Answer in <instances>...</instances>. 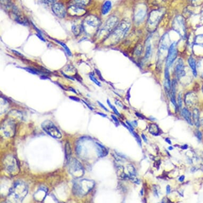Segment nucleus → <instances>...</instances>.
Segmentation results:
<instances>
[{"instance_id": "1", "label": "nucleus", "mask_w": 203, "mask_h": 203, "mask_svg": "<svg viewBox=\"0 0 203 203\" xmlns=\"http://www.w3.org/2000/svg\"><path fill=\"white\" fill-rule=\"evenodd\" d=\"M28 192L27 184L22 181H17L10 188L7 195V200L9 202H22Z\"/></svg>"}, {"instance_id": "2", "label": "nucleus", "mask_w": 203, "mask_h": 203, "mask_svg": "<svg viewBox=\"0 0 203 203\" xmlns=\"http://www.w3.org/2000/svg\"><path fill=\"white\" fill-rule=\"evenodd\" d=\"M131 22L128 20H123L109 35L105 41L110 45H115L123 39L130 28Z\"/></svg>"}, {"instance_id": "3", "label": "nucleus", "mask_w": 203, "mask_h": 203, "mask_svg": "<svg viewBox=\"0 0 203 203\" xmlns=\"http://www.w3.org/2000/svg\"><path fill=\"white\" fill-rule=\"evenodd\" d=\"M95 186L94 181L84 179L75 182L73 186V193L77 196H84L87 195Z\"/></svg>"}, {"instance_id": "4", "label": "nucleus", "mask_w": 203, "mask_h": 203, "mask_svg": "<svg viewBox=\"0 0 203 203\" xmlns=\"http://www.w3.org/2000/svg\"><path fill=\"white\" fill-rule=\"evenodd\" d=\"M164 13V11L162 9L153 10L150 12L148 16L147 22V30L149 32L155 31Z\"/></svg>"}, {"instance_id": "5", "label": "nucleus", "mask_w": 203, "mask_h": 203, "mask_svg": "<svg viewBox=\"0 0 203 203\" xmlns=\"http://www.w3.org/2000/svg\"><path fill=\"white\" fill-rule=\"evenodd\" d=\"M119 19L116 16H112L109 18L105 22L99 33V37H105L107 39L118 25Z\"/></svg>"}, {"instance_id": "6", "label": "nucleus", "mask_w": 203, "mask_h": 203, "mask_svg": "<svg viewBox=\"0 0 203 203\" xmlns=\"http://www.w3.org/2000/svg\"><path fill=\"white\" fill-rule=\"evenodd\" d=\"M69 172L70 174L76 179L80 178L84 174V170L77 159L75 158L70 159L68 161Z\"/></svg>"}, {"instance_id": "7", "label": "nucleus", "mask_w": 203, "mask_h": 203, "mask_svg": "<svg viewBox=\"0 0 203 203\" xmlns=\"http://www.w3.org/2000/svg\"><path fill=\"white\" fill-rule=\"evenodd\" d=\"M172 28L182 39L186 37V28L184 20L180 15L176 16L172 22Z\"/></svg>"}, {"instance_id": "8", "label": "nucleus", "mask_w": 203, "mask_h": 203, "mask_svg": "<svg viewBox=\"0 0 203 203\" xmlns=\"http://www.w3.org/2000/svg\"><path fill=\"white\" fill-rule=\"evenodd\" d=\"M41 127L42 129L52 137L56 139L62 138V134L60 131L53 122L50 120L44 121L41 123Z\"/></svg>"}, {"instance_id": "9", "label": "nucleus", "mask_w": 203, "mask_h": 203, "mask_svg": "<svg viewBox=\"0 0 203 203\" xmlns=\"http://www.w3.org/2000/svg\"><path fill=\"white\" fill-rule=\"evenodd\" d=\"M84 21L83 28L86 32L87 30H88L86 32L88 34L90 33V32H92V30L95 31L101 25L100 20L97 17L93 15L87 16L84 20Z\"/></svg>"}, {"instance_id": "10", "label": "nucleus", "mask_w": 203, "mask_h": 203, "mask_svg": "<svg viewBox=\"0 0 203 203\" xmlns=\"http://www.w3.org/2000/svg\"><path fill=\"white\" fill-rule=\"evenodd\" d=\"M4 164L6 171L11 175H17L19 171L17 159L13 156L9 155L5 157L4 160Z\"/></svg>"}, {"instance_id": "11", "label": "nucleus", "mask_w": 203, "mask_h": 203, "mask_svg": "<svg viewBox=\"0 0 203 203\" xmlns=\"http://www.w3.org/2000/svg\"><path fill=\"white\" fill-rule=\"evenodd\" d=\"M147 15V7L145 4H140L136 7L134 15L133 20L137 24H140L145 19Z\"/></svg>"}, {"instance_id": "12", "label": "nucleus", "mask_w": 203, "mask_h": 203, "mask_svg": "<svg viewBox=\"0 0 203 203\" xmlns=\"http://www.w3.org/2000/svg\"><path fill=\"white\" fill-rule=\"evenodd\" d=\"M178 55L177 46L176 42L172 43L170 46L167 56L166 60V67L169 68L170 67L174 62Z\"/></svg>"}, {"instance_id": "13", "label": "nucleus", "mask_w": 203, "mask_h": 203, "mask_svg": "<svg viewBox=\"0 0 203 203\" xmlns=\"http://www.w3.org/2000/svg\"><path fill=\"white\" fill-rule=\"evenodd\" d=\"M174 73L178 79H180L186 75V71L184 65V61L182 59L177 60L175 63L174 68Z\"/></svg>"}, {"instance_id": "14", "label": "nucleus", "mask_w": 203, "mask_h": 203, "mask_svg": "<svg viewBox=\"0 0 203 203\" xmlns=\"http://www.w3.org/2000/svg\"><path fill=\"white\" fill-rule=\"evenodd\" d=\"M170 46L169 39L168 35L167 34H164L160 41L159 56H161V58L162 55L164 53V52L169 50Z\"/></svg>"}, {"instance_id": "15", "label": "nucleus", "mask_w": 203, "mask_h": 203, "mask_svg": "<svg viewBox=\"0 0 203 203\" xmlns=\"http://www.w3.org/2000/svg\"><path fill=\"white\" fill-rule=\"evenodd\" d=\"M52 10L59 18H63L66 14V9L64 5L60 3H54L52 5Z\"/></svg>"}, {"instance_id": "16", "label": "nucleus", "mask_w": 203, "mask_h": 203, "mask_svg": "<svg viewBox=\"0 0 203 203\" xmlns=\"http://www.w3.org/2000/svg\"><path fill=\"white\" fill-rule=\"evenodd\" d=\"M3 131L7 137H11L15 133V125L12 121H7L4 124Z\"/></svg>"}, {"instance_id": "17", "label": "nucleus", "mask_w": 203, "mask_h": 203, "mask_svg": "<svg viewBox=\"0 0 203 203\" xmlns=\"http://www.w3.org/2000/svg\"><path fill=\"white\" fill-rule=\"evenodd\" d=\"M69 13L74 16H82L86 12V10L82 7L78 5H71L69 8Z\"/></svg>"}, {"instance_id": "18", "label": "nucleus", "mask_w": 203, "mask_h": 203, "mask_svg": "<svg viewBox=\"0 0 203 203\" xmlns=\"http://www.w3.org/2000/svg\"><path fill=\"white\" fill-rule=\"evenodd\" d=\"M47 193V189L46 187H41L39 189V190L36 192V193L34 195V198L36 199V201H44L46 198V195Z\"/></svg>"}, {"instance_id": "19", "label": "nucleus", "mask_w": 203, "mask_h": 203, "mask_svg": "<svg viewBox=\"0 0 203 203\" xmlns=\"http://www.w3.org/2000/svg\"><path fill=\"white\" fill-rule=\"evenodd\" d=\"M164 88L165 91L167 92V94H169L170 96L171 90V85L170 79L169 71V68L166 67L165 69L164 73Z\"/></svg>"}, {"instance_id": "20", "label": "nucleus", "mask_w": 203, "mask_h": 203, "mask_svg": "<svg viewBox=\"0 0 203 203\" xmlns=\"http://www.w3.org/2000/svg\"><path fill=\"white\" fill-rule=\"evenodd\" d=\"M97 151L98 155L100 157H103L107 156L108 154V150L106 148L99 143H96Z\"/></svg>"}, {"instance_id": "21", "label": "nucleus", "mask_w": 203, "mask_h": 203, "mask_svg": "<svg viewBox=\"0 0 203 203\" xmlns=\"http://www.w3.org/2000/svg\"><path fill=\"white\" fill-rule=\"evenodd\" d=\"M188 64L190 68H191V70L193 71V76L195 77H197V67H196V61L193 58V56H190L188 59Z\"/></svg>"}, {"instance_id": "22", "label": "nucleus", "mask_w": 203, "mask_h": 203, "mask_svg": "<svg viewBox=\"0 0 203 203\" xmlns=\"http://www.w3.org/2000/svg\"><path fill=\"white\" fill-rule=\"evenodd\" d=\"M112 3L110 1H106L104 3L102 7V13L103 15H106L111 10Z\"/></svg>"}, {"instance_id": "23", "label": "nucleus", "mask_w": 203, "mask_h": 203, "mask_svg": "<svg viewBox=\"0 0 203 203\" xmlns=\"http://www.w3.org/2000/svg\"><path fill=\"white\" fill-rule=\"evenodd\" d=\"M152 54V45L150 43V39H148V41L146 45V50H145V56H144V60L147 61L151 56Z\"/></svg>"}, {"instance_id": "24", "label": "nucleus", "mask_w": 203, "mask_h": 203, "mask_svg": "<svg viewBox=\"0 0 203 203\" xmlns=\"http://www.w3.org/2000/svg\"><path fill=\"white\" fill-rule=\"evenodd\" d=\"M182 116H183L187 122L190 125H193L192 120H191V113L189 112L188 109L184 108L182 110Z\"/></svg>"}, {"instance_id": "25", "label": "nucleus", "mask_w": 203, "mask_h": 203, "mask_svg": "<svg viewBox=\"0 0 203 203\" xmlns=\"http://www.w3.org/2000/svg\"><path fill=\"white\" fill-rule=\"evenodd\" d=\"M195 99H196V97H195V95L193 94L192 93L188 94L186 96V99H185L186 104L192 105L195 104L194 102H195Z\"/></svg>"}, {"instance_id": "26", "label": "nucleus", "mask_w": 203, "mask_h": 203, "mask_svg": "<svg viewBox=\"0 0 203 203\" xmlns=\"http://www.w3.org/2000/svg\"><path fill=\"white\" fill-rule=\"evenodd\" d=\"M149 131L153 135L157 136L159 135L160 130L158 126L154 123L151 124L149 127Z\"/></svg>"}, {"instance_id": "27", "label": "nucleus", "mask_w": 203, "mask_h": 203, "mask_svg": "<svg viewBox=\"0 0 203 203\" xmlns=\"http://www.w3.org/2000/svg\"><path fill=\"white\" fill-rule=\"evenodd\" d=\"M71 154H72V151H71V148L70 146V143L69 142H67L65 144V159L67 160V162L71 159L70 156L71 155Z\"/></svg>"}, {"instance_id": "28", "label": "nucleus", "mask_w": 203, "mask_h": 203, "mask_svg": "<svg viewBox=\"0 0 203 203\" xmlns=\"http://www.w3.org/2000/svg\"><path fill=\"white\" fill-rule=\"evenodd\" d=\"M193 121L195 122V124L197 127L200 126V122H199V113L198 109H194L193 111Z\"/></svg>"}, {"instance_id": "29", "label": "nucleus", "mask_w": 203, "mask_h": 203, "mask_svg": "<svg viewBox=\"0 0 203 203\" xmlns=\"http://www.w3.org/2000/svg\"><path fill=\"white\" fill-rule=\"evenodd\" d=\"M90 0H73L72 5H78L82 7L84 5H87L89 4Z\"/></svg>"}, {"instance_id": "30", "label": "nucleus", "mask_w": 203, "mask_h": 203, "mask_svg": "<svg viewBox=\"0 0 203 203\" xmlns=\"http://www.w3.org/2000/svg\"><path fill=\"white\" fill-rule=\"evenodd\" d=\"M55 41H56L61 46H62V47L64 49L65 52L68 54V56H72V53H71V52L70 51L69 48L68 47V46H67L65 43H64L63 42H62V41H57V40H55Z\"/></svg>"}, {"instance_id": "31", "label": "nucleus", "mask_w": 203, "mask_h": 203, "mask_svg": "<svg viewBox=\"0 0 203 203\" xmlns=\"http://www.w3.org/2000/svg\"><path fill=\"white\" fill-rule=\"evenodd\" d=\"M82 26L79 25H73L72 26V30L75 35H78L80 34L82 30Z\"/></svg>"}, {"instance_id": "32", "label": "nucleus", "mask_w": 203, "mask_h": 203, "mask_svg": "<svg viewBox=\"0 0 203 203\" xmlns=\"http://www.w3.org/2000/svg\"><path fill=\"white\" fill-rule=\"evenodd\" d=\"M89 76H90V79L92 80L93 82H94L96 85L99 86H101L100 82H99V81H98V80L95 77L94 75L93 74V73H90Z\"/></svg>"}, {"instance_id": "33", "label": "nucleus", "mask_w": 203, "mask_h": 203, "mask_svg": "<svg viewBox=\"0 0 203 203\" xmlns=\"http://www.w3.org/2000/svg\"><path fill=\"white\" fill-rule=\"evenodd\" d=\"M128 170L129 173V174L131 177L135 176V169L133 165H128Z\"/></svg>"}, {"instance_id": "34", "label": "nucleus", "mask_w": 203, "mask_h": 203, "mask_svg": "<svg viewBox=\"0 0 203 203\" xmlns=\"http://www.w3.org/2000/svg\"><path fill=\"white\" fill-rule=\"evenodd\" d=\"M196 43L203 47V35H199L196 38Z\"/></svg>"}, {"instance_id": "35", "label": "nucleus", "mask_w": 203, "mask_h": 203, "mask_svg": "<svg viewBox=\"0 0 203 203\" xmlns=\"http://www.w3.org/2000/svg\"><path fill=\"white\" fill-rule=\"evenodd\" d=\"M1 4L3 7L6 8H8L11 5L10 0H1Z\"/></svg>"}, {"instance_id": "36", "label": "nucleus", "mask_w": 203, "mask_h": 203, "mask_svg": "<svg viewBox=\"0 0 203 203\" xmlns=\"http://www.w3.org/2000/svg\"><path fill=\"white\" fill-rule=\"evenodd\" d=\"M142 46L140 45V46H137L135 50L136 55L137 56H140L142 53Z\"/></svg>"}, {"instance_id": "37", "label": "nucleus", "mask_w": 203, "mask_h": 203, "mask_svg": "<svg viewBox=\"0 0 203 203\" xmlns=\"http://www.w3.org/2000/svg\"><path fill=\"white\" fill-rule=\"evenodd\" d=\"M24 69L25 70H27V71H28L29 73H32L33 74H36V75L39 74L38 71L34 69L29 68H24Z\"/></svg>"}, {"instance_id": "38", "label": "nucleus", "mask_w": 203, "mask_h": 203, "mask_svg": "<svg viewBox=\"0 0 203 203\" xmlns=\"http://www.w3.org/2000/svg\"><path fill=\"white\" fill-rule=\"evenodd\" d=\"M182 94L181 93H180L178 96V105L179 107H182Z\"/></svg>"}, {"instance_id": "39", "label": "nucleus", "mask_w": 203, "mask_h": 203, "mask_svg": "<svg viewBox=\"0 0 203 203\" xmlns=\"http://www.w3.org/2000/svg\"><path fill=\"white\" fill-rule=\"evenodd\" d=\"M191 4L193 5H198L201 2H202V0H190Z\"/></svg>"}, {"instance_id": "40", "label": "nucleus", "mask_w": 203, "mask_h": 203, "mask_svg": "<svg viewBox=\"0 0 203 203\" xmlns=\"http://www.w3.org/2000/svg\"><path fill=\"white\" fill-rule=\"evenodd\" d=\"M196 137L198 138V139L199 140H201L202 139V137H203V135L202 133H201L200 131H197L196 133Z\"/></svg>"}, {"instance_id": "41", "label": "nucleus", "mask_w": 203, "mask_h": 203, "mask_svg": "<svg viewBox=\"0 0 203 203\" xmlns=\"http://www.w3.org/2000/svg\"><path fill=\"white\" fill-rule=\"evenodd\" d=\"M115 103H116L118 106L120 107H123V104H122V103L120 101L119 99H116V101H115Z\"/></svg>"}, {"instance_id": "42", "label": "nucleus", "mask_w": 203, "mask_h": 203, "mask_svg": "<svg viewBox=\"0 0 203 203\" xmlns=\"http://www.w3.org/2000/svg\"><path fill=\"white\" fill-rule=\"evenodd\" d=\"M70 98V99H72L73 101H75L76 102L80 101V99L79 98H78L77 97L73 96H70L69 97Z\"/></svg>"}, {"instance_id": "43", "label": "nucleus", "mask_w": 203, "mask_h": 203, "mask_svg": "<svg viewBox=\"0 0 203 203\" xmlns=\"http://www.w3.org/2000/svg\"><path fill=\"white\" fill-rule=\"evenodd\" d=\"M98 103L99 104V106L101 107L102 108H103V109H104V110H105L107 112H109L108 109H107L106 107H104V105L102 104V103H101L100 102L98 101Z\"/></svg>"}, {"instance_id": "44", "label": "nucleus", "mask_w": 203, "mask_h": 203, "mask_svg": "<svg viewBox=\"0 0 203 203\" xmlns=\"http://www.w3.org/2000/svg\"><path fill=\"white\" fill-rule=\"evenodd\" d=\"M112 110H113V111L116 114H117V115L119 116H120V114L119 113V112L118 111V110L116 109V107H113Z\"/></svg>"}, {"instance_id": "45", "label": "nucleus", "mask_w": 203, "mask_h": 203, "mask_svg": "<svg viewBox=\"0 0 203 203\" xmlns=\"http://www.w3.org/2000/svg\"><path fill=\"white\" fill-rule=\"evenodd\" d=\"M37 36L39 37V38L40 39H41V41H45V39H44V37H43V36H42L41 34H38V33H37Z\"/></svg>"}, {"instance_id": "46", "label": "nucleus", "mask_w": 203, "mask_h": 203, "mask_svg": "<svg viewBox=\"0 0 203 203\" xmlns=\"http://www.w3.org/2000/svg\"><path fill=\"white\" fill-rule=\"evenodd\" d=\"M41 1L45 3H50L53 2L55 0H41Z\"/></svg>"}, {"instance_id": "47", "label": "nucleus", "mask_w": 203, "mask_h": 203, "mask_svg": "<svg viewBox=\"0 0 203 203\" xmlns=\"http://www.w3.org/2000/svg\"><path fill=\"white\" fill-rule=\"evenodd\" d=\"M126 123L128 124V126L132 130H133V127L132 126V124H131L130 122H129L128 121H126Z\"/></svg>"}, {"instance_id": "48", "label": "nucleus", "mask_w": 203, "mask_h": 203, "mask_svg": "<svg viewBox=\"0 0 203 203\" xmlns=\"http://www.w3.org/2000/svg\"><path fill=\"white\" fill-rule=\"evenodd\" d=\"M111 117L112 118V119H113L114 121H115V122H116L117 124H119L118 120L117 119V118H116V116H113V115H112Z\"/></svg>"}, {"instance_id": "49", "label": "nucleus", "mask_w": 203, "mask_h": 203, "mask_svg": "<svg viewBox=\"0 0 203 203\" xmlns=\"http://www.w3.org/2000/svg\"><path fill=\"white\" fill-rule=\"evenodd\" d=\"M107 104L109 105V107H110V108H111V109H112L113 106V105H112V104L111 103V102H110V101H109V99H107Z\"/></svg>"}, {"instance_id": "50", "label": "nucleus", "mask_w": 203, "mask_h": 203, "mask_svg": "<svg viewBox=\"0 0 203 203\" xmlns=\"http://www.w3.org/2000/svg\"><path fill=\"white\" fill-rule=\"evenodd\" d=\"M170 191H171L170 187L169 185H167V193L169 194V193H170Z\"/></svg>"}, {"instance_id": "51", "label": "nucleus", "mask_w": 203, "mask_h": 203, "mask_svg": "<svg viewBox=\"0 0 203 203\" xmlns=\"http://www.w3.org/2000/svg\"><path fill=\"white\" fill-rule=\"evenodd\" d=\"M82 101L83 102H84V103H85V104H86V105H87V107H88L89 109H90L91 110H93V108H92V107H90V105H88V104H87V103H86V102L84 101V100H82Z\"/></svg>"}, {"instance_id": "52", "label": "nucleus", "mask_w": 203, "mask_h": 203, "mask_svg": "<svg viewBox=\"0 0 203 203\" xmlns=\"http://www.w3.org/2000/svg\"><path fill=\"white\" fill-rule=\"evenodd\" d=\"M62 74L64 75V76H65V77L68 78V79H70L71 80H74V79H73V77H70V76H69L65 75L64 73H62Z\"/></svg>"}, {"instance_id": "53", "label": "nucleus", "mask_w": 203, "mask_h": 203, "mask_svg": "<svg viewBox=\"0 0 203 203\" xmlns=\"http://www.w3.org/2000/svg\"><path fill=\"white\" fill-rule=\"evenodd\" d=\"M184 178H185V177H184V176H180V177L179 178V181H180V182H184Z\"/></svg>"}, {"instance_id": "54", "label": "nucleus", "mask_w": 203, "mask_h": 203, "mask_svg": "<svg viewBox=\"0 0 203 203\" xmlns=\"http://www.w3.org/2000/svg\"><path fill=\"white\" fill-rule=\"evenodd\" d=\"M136 116H138V117H139V118H144V116H143L142 115H141L140 114L138 113H136Z\"/></svg>"}, {"instance_id": "55", "label": "nucleus", "mask_w": 203, "mask_h": 203, "mask_svg": "<svg viewBox=\"0 0 203 203\" xmlns=\"http://www.w3.org/2000/svg\"><path fill=\"white\" fill-rule=\"evenodd\" d=\"M142 138H143V140H144L145 141V142H147V138H146V136H145L144 134H142Z\"/></svg>"}, {"instance_id": "56", "label": "nucleus", "mask_w": 203, "mask_h": 203, "mask_svg": "<svg viewBox=\"0 0 203 203\" xmlns=\"http://www.w3.org/2000/svg\"><path fill=\"white\" fill-rule=\"evenodd\" d=\"M165 141H166L168 144H169L170 145L171 144V140H170V139H169V138H166V139H165Z\"/></svg>"}, {"instance_id": "57", "label": "nucleus", "mask_w": 203, "mask_h": 203, "mask_svg": "<svg viewBox=\"0 0 203 203\" xmlns=\"http://www.w3.org/2000/svg\"><path fill=\"white\" fill-rule=\"evenodd\" d=\"M187 148H188V145H184L182 147V150H186V149H187Z\"/></svg>"}, {"instance_id": "58", "label": "nucleus", "mask_w": 203, "mask_h": 203, "mask_svg": "<svg viewBox=\"0 0 203 203\" xmlns=\"http://www.w3.org/2000/svg\"><path fill=\"white\" fill-rule=\"evenodd\" d=\"M97 114H99L101 116H103V117H107V114H105L102 113H99V112L97 113Z\"/></svg>"}, {"instance_id": "59", "label": "nucleus", "mask_w": 203, "mask_h": 203, "mask_svg": "<svg viewBox=\"0 0 203 203\" xmlns=\"http://www.w3.org/2000/svg\"><path fill=\"white\" fill-rule=\"evenodd\" d=\"M69 89H70V90H72L73 92H74L75 93H76V94H77V92H76V90H74L73 88H71V87H70L69 88Z\"/></svg>"}, {"instance_id": "60", "label": "nucleus", "mask_w": 203, "mask_h": 203, "mask_svg": "<svg viewBox=\"0 0 203 203\" xmlns=\"http://www.w3.org/2000/svg\"><path fill=\"white\" fill-rule=\"evenodd\" d=\"M133 123H134V124H134V125H135V126L136 127V126H137V121H133Z\"/></svg>"}, {"instance_id": "61", "label": "nucleus", "mask_w": 203, "mask_h": 203, "mask_svg": "<svg viewBox=\"0 0 203 203\" xmlns=\"http://www.w3.org/2000/svg\"><path fill=\"white\" fill-rule=\"evenodd\" d=\"M169 150H173V147H171V146H170V147H169Z\"/></svg>"}, {"instance_id": "62", "label": "nucleus", "mask_w": 203, "mask_h": 203, "mask_svg": "<svg viewBox=\"0 0 203 203\" xmlns=\"http://www.w3.org/2000/svg\"><path fill=\"white\" fill-rule=\"evenodd\" d=\"M202 123H203V119H202Z\"/></svg>"}]
</instances>
